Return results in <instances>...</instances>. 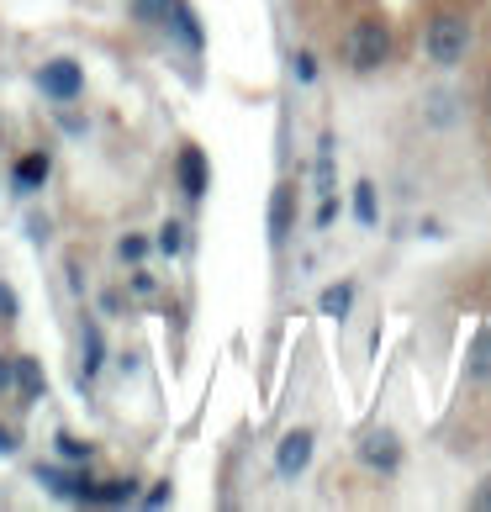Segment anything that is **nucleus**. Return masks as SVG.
I'll return each instance as SVG.
<instances>
[{
    "label": "nucleus",
    "instance_id": "nucleus-1",
    "mask_svg": "<svg viewBox=\"0 0 491 512\" xmlns=\"http://www.w3.org/2000/svg\"><path fill=\"white\" fill-rule=\"evenodd\" d=\"M465 48H470V22L455 11H444V16H433L428 22V37H423V53L433 64H444V69H455L465 64Z\"/></svg>",
    "mask_w": 491,
    "mask_h": 512
},
{
    "label": "nucleus",
    "instance_id": "nucleus-2",
    "mask_svg": "<svg viewBox=\"0 0 491 512\" xmlns=\"http://www.w3.org/2000/svg\"><path fill=\"white\" fill-rule=\"evenodd\" d=\"M344 53H349V64L360 69V74H370V69H381L391 59V32L381 22H354Z\"/></svg>",
    "mask_w": 491,
    "mask_h": 512
},
{
    "label": "nucleus",
    "instance_id": "nucleus-3",
    "mask_svg": "<svg viewBox=\"0 0 491 512\" xmlns=\"http://www.w3.org/2000/svg\"><path fill=\"white\" fill-rule=\"evenodd\" d=\"M37 85H43V96H53V101H74L85 90V74L74 59H53V64L37 69Z\"/></svg>",
    "mask_w": 491,
    "mask_h": 512
},
{
    "label": "nucleus",
    "instance_id": "nucleus-4",
    "mask_svg": "<svg viewBox=\"0 0 491 512\" xmlns=\"http://www.w3.org/2000/svg\"><path fill=\"white\" fill-rule=\"evenodd\" d=\"M360 460L375 465V470H396V465H402V444H396V433L391 428H370L360 439Z\"/></svg>",
    "mask_w": 491,
    "mask_h": 512
},
{
    "label": "nucleus",
    "instance_id": "nucleus-5",
    "mask_svg": "<svg viewBox=\"0 0 491 512\" xmlns=\"http://www.w3.org/2000/svg\"><path fill=\"white\" fill-rule=\"evenodd\" d=\"M312 460V433L307 428H291L286 439H280V454H275V465H280V476H301Z\"/></svg>",
    "mask_w": 491,
    "mask_h": 512
},
{
    "label": "nucleus",
    "instance_id": "nucleus-6",
    "mask_svg": "<svg viewBox=\"0 0 491 512\" xmlns=\"http://www.w3.org/2000/svg\"><path fill=\"white\" fill-rule=\"evenodd\" d=\"M291 217H296V185H275L270 191V243L291 238Z\"/></svg>",
    "mask_w": 491,
    "mask_h": 512
},
{
    "label": "nucleus",
    "instance_id": "nucleus-7",
    "mask_svg": "<svg viewBox=\"0 0 491 512\" xmlns=\"http://www.w3.org/2000/svg\"><path fill=\"white\" fill-rule=\"evenodd\" d=\"M180 185H185V196H191V201L206 196V159H201V148H185V154H180Z\"/></svg>",
    "mask_w": 491,
    "mask_h": 512
},
{
    "label": "nucleus",
    "instance_id": "nucleus-8",
    "mask_svg": "<svg viewBox=\"0 0 491 512\" xmlns=\"http://www.w3.org/2000/svg\"><path fill=\"white\" fill-rule=\"evenodd\" d=\"M43 180H48V154H27L16 164V191H43Z\"/></svg>",
    "mask_w": 491,
    "mask_h": 512
},
{
    "label": "nucleus",
    "instance_id": "nucleus-9",
    "mask_svg": "<svg viewBox=\"0 0 491 512\" xmlns=\"http://www.w3.org/2000/svg\"><path fill=\"white\" fill-rule=\"evenodd\" d=\"M80 344H85V381H90V375L106 365V344H101V328H96V322H85V328H80Z\"/></svg>",
    "mask_w": 491,
    "mask_h": 512
},
{
    "label": "nucleus",
    "instance_id": "nucleus-10",
    "mask_svg": "<svg viewBox=\"0 0 491 512\" xmlns=\"http://www.w3.org/2000/svg\"><path fill=\"white\" fill-rule=\"evenodd\" d=\"M349 307H354V286H328L317 296V312L323 317H349Z\"/></svg>",
    "mask_w": 491,
    "mask_h": 512
},
{
    "label": "nucleus",
    "instance_id": "nucleus-11",
    "mask_svg": "<svg viewBox=\"0 0 491 512\" xmlns=\"http://www.w3.org/2000/svg\"><path fill=\"white\" fill-rule=\"evenodd\" d=\"M138 491H132V481H106V486H96L90 491V502H106V507H122V502H132Z\"/></svg>",
    "mask_w": 491,
    "mask_h": 512
},
{
    "label": "nucleus",
    "instance_id": "nucleus-12",
    "mask_svg": "<svg viewBox=\"0 0 491 512\" xmlns=\"http://www.w3.org/2000/svg\"><path fill=\"white\" fill-rule=\"evenodd\" d=\"M169 11H175V27H180V37H185V43H196V48H201V27H196V11L185 6V0H169Z\"/></svg>",
    "mask_w": 491,
    "mask_h": 512
},
{
    "label": "nucleus",
    "instance_id": "nucleus-13",
    "mask_svg": "<svg viewBox=\"0 0 491 512\" xmlns=\"http://www.w3.org/2000/svg\"><path fill=\"white\" fill-rule=\"evenodd\" d=\"M16 386H22V396H43V370H37V359H16Z\"/></svg>",
    "mask_w": 491,
    "mask_h": 512
},
{
    "label": "nucleus",
    "instance_id": "nucleus-14",
    "mask_svg": "<svg viewBox=\"0 0 491 512\" xmlns=\"http://www.w3.org/2000/svg\"><path fill=\"white\" fill-rule=\"evenodd\" d=\"M354 217L375 227V185H354Z\"/></svg>",
    "mask_w": 491,
    "mask_h": 512
},
{
    "label": "nucleus",
    "instance_id": "nucleus-15",
    "mask_svg": "<svg viewBox=\"0 0 491 512\" xmlns=\"http://www.w3.org/2000/svg\"><path fill=\"white\" fill-rule=\"evenodd\" d=\"M317 185H323V191H333V138L317 143Z\"/></svg>",
    "mask_w": 491,
    "mask_h": 512
},
{
    "label": "nucleus",
    "instance_id": "nucleus-16",
    "mask_svg": "<svg viewBox=\"0 0 491 512\" xmlns=\"http://www.w3.org/2000/svg\"><path fill=\"white\" fill-rule=\"evenodd\" d=\"M159 249H164V254H180V249H185V227H180V222H164V227H159Z\"/></svg>",
    "mask_w": 491,
    "mask_h": 512
},
{
    "label": "nucleus",
    "instance_id": "nucleus-17",
    "mask_svg": "<svg viewBox=\"0 0 491 512\" xmlns=\"http://www.w3.org/2000/svg\"><path fill=\"white\" fill-rule=\"evenodd\" d=\"M59 454H64V460H90V444H80V439H59Z\"/></svg>",
    "mask_w": 491,
    "mask_h": 512
},
{
    "label": "nucleus",
    "instance_id": "nucleus-18",
    "mask_svg": "<svg viewBox=\"0 0 491 512\" xmlns=\"http://www.w3.org/2000/svg\"><path fill=\"white\" fill-rule=\"evenodd\" d=\"M16 312H22V307H16V291L0 280V317H16Z\"/></svg>",
    "mask_w": 491,
    "mask_h": 512
},
{
    "label": "nucleus",
    "instance_id": "nucleus-19",
    "mask_svg": "<svg viewBox=\"0 0 491 512\" xmlns=\"http://www.w3.org/2000/svg\"><path fill=\"white\" fill-rule=\"evenodd\" d=\"M16 386V359H0V396Z\"/></svg>",
    "mask_w": 491,
    "mask_h": 512
},
{
    "label": "nucleus",
    "instance_id": "nucleus-20",
    "mask_svg": "<svg viewBox=\"0 0 491 512\" xmlns=\"http://www.w3.org/2000/svg\"><path fill=\"white\" fill-rule=\"evenodd\" d=\"M143 254H148L143 238H122V259H143Z\"/></svg>",
    "mask_w": 491,
    "mask_h": 512
},
{
    "label": "nucleus",
    "instance_id": "nucleus-21",
    "mask_svg": "<svg viewBox=\"0 0 491 512\" xmlns=\"http://www.w3.org/2000/svg\"><path fill=\"white\" fill-rule=\"evenodd\" d=\"M164 502H169V481H164V486H154V491L143 497V507H164Z\"/></svg>",
    "mask_w": 491,
    "mask_h": 512
},
{
    "label": "nucleus",
    "instance_id": "nucleus-22",
    "mask_svg": "<svg viewBox=\"0 0 491 512\" xmlns=\"http://www.w3.org/2000/svg\"><path fill=\"white\" fill-rule=\"evenodd\" d=\"M296 74H301V80H317V64H312V53H301V59H296Z\"/></svg>",
    "mask_w": 491,
    "mask_h": 512
},
{
    "label": "nucleus",
    "instance_id": "nucleus-23",
    "mask_svg": "<svg viewBox=\"0 0 491 512\" xmlns=\"http://www.w3.org/2000/svg\"><path fill=\"white\" fill-rule=\"evenodd\" d=\"M333 217H338V201H333V196H328V201H323V206H317V222H323V227H328V222H333Z\"/></svg>",
    "mask_w": 491,
    "mask_h": 512
},
{
    "label": "nucleus",
    "instance_id": "nucleus-24",
    "mask_svg": "<svg viewBox=\"0 0 491 512\" xmlns=\"http://www.w3.org/2000/svg\"><path fill=\"white\" fill-rule=\"evenodd\" d=\"M470 502H476L481 512H491V481H481V491H476V497H470Z\"/></svg>",
    "mask_w": 491,
    "mask_h": 512
},
{
    "label": "nucleus",
    "instance_id": "nucleus-25",
    "mask_svg": "<svg viewBox=\"0 0 491 512\" xmlns=\"http://www.w3.org/2000/svg\"><path fill=\"white\" fill-rule=\"evenodd\" d=\"M11 449H16V444H11V433H6V428H0V454H11Z\"/></svg>",
    "mask_w": 491,
    "mask_h": 512
}]
</instances>
